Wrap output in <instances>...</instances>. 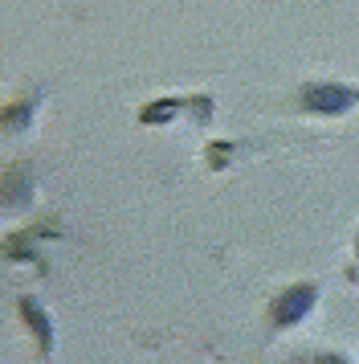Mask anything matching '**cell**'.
I'll use <instances>...</instances> for the list:
<instances>
[{
  "label": "cell",
  "mask_w": 359,
  "mask_h": 364,
  "mask_svg": "<svg viewBox=\"0 0 359 364\" xmlns=\"http://www.w3.org/2000/svg\"><path fill=\"white\" fill-rule=\"evenodd\" d=\"M21 311H25V319H29L33 328H37V336H41V344H49V336H53V331H49L45 315L37 311V303H33V299H25V303H21Z\"/></svg>",
  "instance_id": "3"
},
{
  "label": "cell",
  "mask_w": 359,
  "mask_h": 364,
  "mask_svg": "<svg viewBox=\"0 0 359 364\" xmlns=\"http://www.w3.org/2000/svg\"><path fill=\"white\" fill-rule=\"evenodd\" d=\"M306 107L310 111H319V115L347 111V107H351V90H343V86H310L306 90Z\"/></svg>",
  "instance_id": "1"
},
{
  "label": "cell",
  "mask_w": 359,
  "mask_h": 364,
  "mask_svg": "<svg viewBox=\"0 0 359 364\" xmlns=\"http://www.w3.org/2000/svg\"><path fill=\"white\" fill-rule=\"evenodd\" d=\"M310 303H314V291H310V287H294V291H286V295L274 303V319L277 323H294L298 315H306Z\"/></svg>",
  "instance_id": "2"
}]
</instances>
